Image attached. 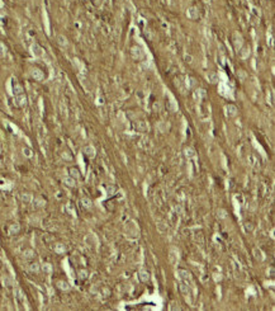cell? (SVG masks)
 Segmentation results:
<instances>
[{"mask_svg":"<svg viewBox=\"0 0 275 311\" xmlns=\"http://www.w3.org/2000/svg\"><path fill=\"white\" fill-rule=\"evenodd\" d=\"M225 111H226V115L228 117H235L237 115V108L233 104H227L225 107Z\"/></svg>","mask_w":275,"mask_h":311,"instance_id":"4","label":"cell"},{"mask_svg":"<svg viewBox=\"0 0 275 311\" xmlns=\"http://www.w3.org/2000/svg\"><path fill=\"white\" fill-rule=\"evenodd\" d=\"M42 269H43L45 272H47V273H48V272H51V267H50V264H45L43 267H42Z\"/></svg>","mask_w":275,"mask_h":311,"instance_id":"27","label":"cell"},{"mask_svg":"<svg viewBox=\"0 0 275 311\" xmlns=\"http://www.w3.org/2000/svg\"><path fill=\"white\" fill-rule=\"evenodd\" d=\"M132 56L133 59H137V60H141L143 56H145V52L140 48V47H132Z\"/></svg>","mask_w":275,"mask_h":311,"instance_id":"5","label":"cell"},{"mask_svg":"<svg viewBox=\"0 0 275 311\" xmlns=\"http://www.w3.org/2000/svg\"><path fill=\"white\" fill-rule=\"evenodd\" d=\"M240 55H241L242 59H246L247 55H250V48H249V47H245L242 51H240Z\"/></svg>","mask_w":275,"mask_h":311,"instance_id":"16","label":"cell"},{"mask_svg":"<svg viewBox=\"0 0 275 311\" xmlns=\"http://www.w3.org/2000/svg\"><path fill=\"white\" fill-rule=\"evenodd\" d=\"M63 183H65L67 187H75V184H76V179H74L72 177H65L63 178Z\"/></svg>","mask_w":275,"mask_h":311,"instance_id":"9","label":"cell"},{"mask_svg":"<svg viewBox=\"0 0 275 311\" xmlns=\"http://www.w3.org/2000/svg\"><path fill=\"white\" fill-rule=\"evenodd\" d=\"M26 103H27V97L24 95V93L23 94H19V95H14V104L17 107H19V108L24 107Z\"/></svg>","mask_w":275,"mask_h":311,"instance_id":"2","label":"cell"},{"mask_svg":"<svg viewBox=\"0 0 275 311\" xmlns=\"http://www.w3.org/2000/svg\"><path fill=\"white\" fill-rule=\"evenodd\" d=\"M186 17H188L189 19H192V20L198 19V18H199V9H198L197 6H190V8L186 10Z\"/></svg>","mask_w":275,"mask_h":311,"instance_id":"1","label":"cell"},{"mask_svg":"<svg viewBox=\"0 0 275 311\" xmlns=\"http://www.w3.org/2000/svg\"><path fill=\"white\" fill-rule=\"evenodd\" d=\"M19 229H20V226L18 225V224H13L12 226L9 227V234H12V235H14V234H17L18 231H19Z\"/></svg>","mask_w":275,"mask_h":311,"instance_id":"14","label":"cell"},{"mask_svg":"<svg viewBox=\"0 0 275 311\" xmlns=\"http://www.w3.org/2000/svg\"><path fill=\"white\" fill-rule=\"evenodd\" d=\"M45 203H46V201H45V200H42L41 197L36 198V201H34V204H36L37 207H43V206H45Z\"/></svg>","mask_w":275,"mask_h":311,"instance_id":"18","label":"cell"},{"mask_svg":"<svg viewBox=\"0 0 275 311\" xmlns=\"http://www.w3.org/2000/svg\"><path fill=\"white\" fill-rule=\"evenodd\" d=\"M58 288L63 289V291H67V289L70 288V286H69L67 282H58Z\"/></svg>","mask_w":275,"mask_h":311,"instance_id":"19","label":"cell"},{"mask_svg":"<svg viewBox=\"0 0 275 311\" xmlns=\"http://www.w3.org/2000/svg\"><path fill=\"white\" fill-rule=\"evenodd\" d=\"M134 127H136V130H138V131H141V132H143V131H146L147 130V124L145 123V122H137L136 124H134Z\"/></svg>","mask_w":275,"mask_h":311,"instance_id":"12","label":"cell"},{"mask_svg":"<svg viewBox=\"0 0 275 311\" xmlns=\"http://www.w3.org/2000/svg\"><path fill=\"white\" fill-rule=\"evenodd\" d=\"M233 46H235L236 50H241V47H242V37H241V34H238V33L233 34Z\"/></svg>","mask_w":275,"mask_h":311,"instance_id":"7","label":"cell"},{"mask_svg":"<svg viewBox=\"0 0 275 311\" xmlns=\"http://www.w3.org/2000/svg\"><path fill=\"white\" fill-rule=\"evenodd\" d=\"M84 151H85V154L88 155V156H90V158H93L94 156V147L93 146H86L85 149H84Z\"/></svg>","mask_w":275,"mask_h":311,"instance_id":"15","label":"cell"},{"mask_svg":"<svg viewBox=\"0 0 275 311\" xmlns=\"http://www.w3.org/2000/svg\"><path fill=\"white\" fill-rule=\"evenodd\" d=\"M140 278H141V281H147V279H149V273H147V272H145V271H142L141 273H140Z\"/></svg>","mask_w":275,"mask_h":311,"instance_id":"20","label":"cell"},{"mask_svg":"<svg viewBox=\"0 0 275 311\" xmlns=\"http://www.w3.org/2000/svg\"><path fill=\"white\" fill-rule=\"evenodd\" d=\"M185 154H186V156H194V151H193L192 149H186V150H185Z\"/></svg>","mask_w":275,"mask_h":311,"instance_id":"26","label":"cell"},{"mask_svg":"<svg viewBox=\"0 0 275 311\" xmlns=\"http://www.w3.org/2000/svg\"><path fill=\"white\" fill-rule=\"evenodd\" d=\"M56 252H57V253L65 252V246H63L62 244H57V245H56Z\"/></svg>","mask_w":275,"mask_h":311,"instance_id":"22","label":"cell"},{"mask_svg":"<svg viewBox=\"0 0 275 311\" xmlns=\"http://www.w3.org/2000/svg\"><path fill=\"white\" fill-rule=\"evenodd\" d=\"M69 173H70V177H72L74 179H79L80 175H81L80 172H79V169H76V168H70Z\"/></svg>","mask_w":275,"mask_h":311,"instance_id":"10","label":"cell"},{"mask_svg":"<svg viewBox=\"0 0 275 311\" xmlns=\"http://www.w3.org/2000/svg\"><path fill=\"white\" fill-rule=\"evenodd\" d=\"M22 200H23L24 202L28 203V202L32 201V196H30V194H23V196H22Z\"/></svg>","mask_w":275,"mask_h":311,"instance_id":"21","label":"cell"},{"mask_svg":"<svg viewBox=\"0 0 275 311\" xmlns=\"http://www.w3.org/2000/svg\"><path fill=\"white\" fill-rule=\"evenodd\" d=\"M86 276H88V274H86L85 271H81V272H80V278H86Z\"/></svg>","mask_w":275,"mask_h":311,"instance_id":"29","label":"cell"},{"mask_svg":"<svg viewBox=\"0 0 275 311\" xmlns=\"http://www.w3.org/2000/svg\"><path fill=\"white\" fill-rule=\"evenodd\" d=\"M207 79H208L209 83H212V84L218 83V75L214 74V72H208V74H207Z\"/></svg>","mask_w":275,"mask_h":311,"instance_id":"11","label":"cell"},{"mask_svg":"<svg viewBox=\"0 0 275 311\" xmlns=\"http://www.w3.org/2000/svg\"><path fill=\"white\" fill-rule=\"evenodd\" d=\"M57 42H58V45H60V46H62V47L67 46V39H66V37H65V36H62V34H60V36L57 37Z\"/></svg>","mask_w":275,"mask_h":311,"instance_id":"13","label":"cell"},{"mask_svg":"<svg viewBox=\"0 0 275 311\" xmlns=\"http://www.w3.org/2000/svg\"><path fill=\"white\" fill-rule=\"evenodd\" d=\"M3 5H4V3H3V0H0V8H3Z\"/></svg>","mask_w":275,"mask_h":311,"instance_id":"30","label":"cell"},{"mask_svg":"<svg viewBox=\"0 0 275 311\" xmlns=\"http://www.w3.org/2000/svg\"><path fill=\"white\" fill-rule=\"evenodd\" d=\"M30 75H32V78L36 79V80H38V81L45 78L43 72H42V70H39V69H33V70L30 71Z\"/></svg>","mask_w":275,"mask_h":311,"instance_id":"6","label":"cell"},{"mask_svg":"<svg viewBox=\"0 0 275 311\" xmlns=\"http://www.w3.org/2000/svg\"><path fill=\"white\" fill-rule=\"evenodd\" d=\"M29 269L30 271H33V272H37L38 269H39V265H38V263H33L30 267H29Z\"/></svg>","mask_w":275,"mask_h":311,"instance_id":"25","label":"cell"},{"mask_svg":"<svg viewBox=\"0 0 275 311\" xmlns=\"http://www.w3.org/2000/svg\"><path fill=\"white\" fill-rule=\"evenodd\" d=\"M32 54H33L36 57H42V56H43V48H42L39 45H37V43H33V45H32Z\"/></svg>","mask_w":275,"mask_h":311,"instance_id":"3","label":"cell"},{"mask_svg":"<svg viewBox=\"0 0 275 311\" xmlns=\"http://www.w3.org/2000/svg\"><path fill=\"white\" fill-rule=\"evenodd\" d=\"M23 87L18 84V83H14V87H13V94L14 95H19V94H23Z\"/></svg>","mask_w":275,"mask_h":311,"instance_id":"8","label":"cell"},{"mask_svg":"<svg viewBox=\"0 0 275 311\" xmlns=\"http://www.w3.org/2000/svg\"><path fill=\"white\" fill-rule=\"evenodd\" d=\"M5 52H6V47L4 46V43L0 42V55L4 56V55H5Z\"/></svg>","mask_w":275,"mask_h":311,"instance_id":"23","label":"cell"},{"mask_svg":"<svg viewBox=\"0 0 275 311\" xmlns=\"http://www.w3.org/2000/svg\"><path fill=\"white\" fill-rule=\"evenodd\" d=\"M82 204L85 206V207H90V201H89V200H85V198H84V200H82Z\"/></svg>","mask_w":275,"mask_h":311,"instance_id":"28","label":"cell"},{"mask_svg":"<svg viewBox=\"0 0 275 311\" xmlns=\"http://www.w3.org/2000/svg\"><path fill=\"white\" fill-rule=\"evenodd\" d=\"M23 154L26 155L27 158H30V156H32V150H30V149H27V147H24V149H23Z\"/></svg>","mask_w":275,"mask_h":311,"instance_id":"24","label":"cell"},{"mask_svg":"<svg viewBox=\"0 0 275 311\" xmlns=\"http://www.w3.org/2000/svg\"><path fill=\"white\" fill-rule=\"evenodd\" d=\"M24 256H26L27 259L33 258V256H34V252L32 250V249H27V250H24Z\"/></svg>","mask_w":275,"mask_h":311,"instance_id":"17","label":"cell"}]
</instances>
